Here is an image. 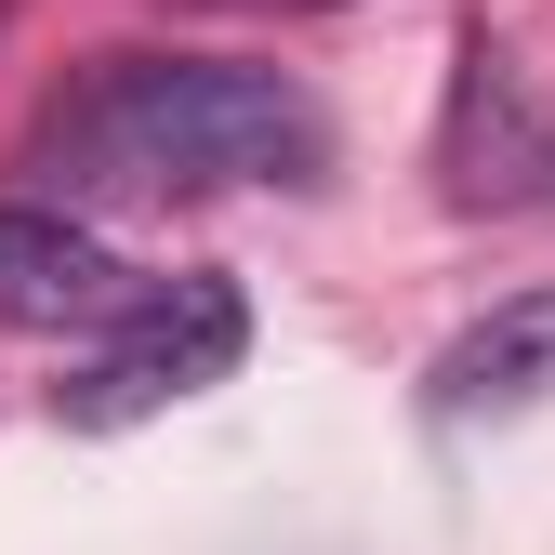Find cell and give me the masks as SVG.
<instances>
[{
  "label": "cell",
  "instance_id": "cell-1",
  "mask_svg": "<svg viewBox=\"0 0 555 555\" xmlns=\"http://www.w3.org/2000/svg\"><path fill=\"white\" fill-rule=\"evenodd\" d=\"M80 198H238V185H318L331 106L278 66L225 53H106L27 146Z\"/></svg>",
  "mask_w": 555,
  "mask_h": 555
},
{
  "label": "cell",
  "instance_id": "cell-2",
  "mask_svg": "<svg viewBox=\"0 0 555 555\" xmlns=\"http://www.w3.org/2000/svg\"><path fill=\"white\" fill-rule=\"evenodd\" d=\"M251 344V305L238 278H132V305L93 331V358L53 384V424L80 437H119V424H159V410L212 397Z\"/></svg>",
  "mask_w": 555,
  "mask_h": 555
},
{
  "label": "cell",
  "instance_id": "cell-3",
  "mask_svg": "<svg viewBox=\"0 0 555 555\" xmlns=\"http://www.w3.org/2000/svg\"><path fill=\"white\" fill-rule=\"evenodd\" d=\"M119 305H132V264L80 212H53V198L0 212V331H106Z\"/></svg>",
  "mask_w": 555,
  "mask_h": 555
},
{
  "label": "cell",
  "instance_id": "cell-4",
  "mask_svg": "<svg viewBox=\"0 0 555 555\" xmlns=\"http://www.w3.org/2000/svg\"><path fill=\"white\" fill-rule=\"evenodd\" d=\"M437 159H450V198L476 159H503L490 172V212H516V198H542L555 172V119L529 106V66L490 40V27H463V66H450V132H437Z\"/></svg>",
  "mask_w": 555,
  "mask_h": 555
},
{
  "label": "cell",
  "instance_id": "cell-5",
  "mask_svg": "<svg viewBox=\"0 0 555 555\" xmlns=\"http://www.w3.org/2000/svg\"><path fill=\"white\" fill-rule=\"evenodd\" d=\"M542 384H555V292H516L424 371V410L437 424H476V410H529Z\"/></svg>",
  "mask_w": 555,
  "mask_h": 555
},
{
  "label": "cell",
  "instance_id": "cell-6",
  "mask_svg": "<svg viewBox=\"0 0 555 555\" xmlns=\"http://www.w3.org/2000/svg\"><path fill=\"white\" fill-rule=\"evenodd\" d=\"M225 14H344V0H225Z\"/></svg>",
  "mask_w": 555,
  "mask_h": 555
}]
</instances>
